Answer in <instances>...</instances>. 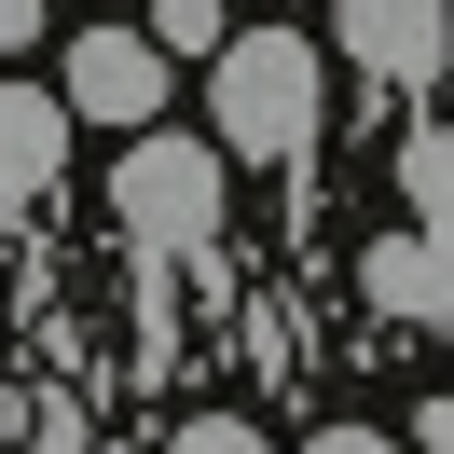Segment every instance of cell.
<instances>
[{
	"instance_id": "1",
	"label": "cell",
	"mask_w": 454,
	"mask_h": 454,
	"mask_svg": "<svg viewBox=\"0 0 454 454\" xmlns=\"http://www.w3.org/2000/svg\"><path fill=\"white\" fill-rule=\"evenodd\" d=\"M331 138V69L303 28H221L207 42V152L221 166H317Z\"/></svg>"
},
{
	"instance_id": "2",
	"label": "cell",
	"mask_w": 454,
	"mask_h": 454,
	"mask_svg": "<svg viewBox=\"0 0 454 454\" xmlns=\"http://www.w3.org/2000/svg\"><path fill=\"white\" fill-rule=\"evenodd\" d=\"M221 193H234V166H221L207 138H179V124H138V138H124V166H111L124 262H138L152 289H166V276H207V289H221Z\"/></svg>"
},
{
	"instance_id": "3",
	"label": "cell",
	"mask_w": 454,
	"mask_h": 454,
	"mask_svg": "<svg viewBox=\"0 0 454 454\" xmlns=\"http://www.w3.org/2000/svg\"><path fill=\"white\" fill-rule=\"evenodd\" d=\"M166 69H179V56H152L138 28H69V56H56V111H69V124H111V138H138V124H166Z\"/></svg>"
},
{
	"instance_id": "4",
	"label": "cell",
	"mask_w": 454,
	"mask_h": 454,
	"mask_svg": "<svg viewBox=\"0 0 454 454\" xmlns=\"http://www.w3.org/2000/svg\"><path fill=\"white\" fill-rule=\"evenodd\" d=\"M331 42L358 83L386 97H441V56H454V14L441 0H331Z\"/></svg>"
},
{
	"instance_id": "5",
	"label": "cell",
	"mask_w": 454,
	"mask_h": 454,
	"mask_svg": "<svg viewBox=\"0 0 454 454\" xmlns=\"http://www.w3.org/2000/svg\"><path fill=\"white\" fill-rule=\"evenodd\" d=\"M56 179H69V111H56V83H0V234H28Z\"/></svg>"
},
{
	"instance_id": "6",
	"label": "cell",
	"mask_w": 454,
	"mask_h": 454,
	"mask_svg": "<svg viewBox=\"0 0 454 454\" xmlns=\"http://www.w3.org/2000/svg\"><path fill=\"white\" fill-rule=\"evenodd\" d=\"M358 303L386 317V331H427V344H441V331H454V248H441V234H413V221H399L386 248L358 262Z\"/></svg>"
},
{
	"instance_id": "7",
	"label": "cell",
	"mask_w": 454,
	"mask_h": 454,
	"mask_svg": "<svg viewBox=\"0 0 454 454\" xmlns=\"http://www.w3.org/2000/svg\"><path fill=\"white\" fill-rule=\"evenodd\" d=\"M399 221L454 248V138H441V111H427L413 138H399Z\"/></svg>"
},
{
	"instance_id": "8",
	"label": "cell",
	"mask_w": 454,
	"mask_h": 454,
	"mask_svg": "<svg viewBox=\"0 0 454 454\" xmlns=\"http://www.w3.org/2000/svg\"><path fill=\"white\" fill-rule=\"evenodd\" d=\"M138 42H152V56H207V42H221V0H152Z\"/></svg>"
},
{
	"instance_id": "9",
	"label": "cell",
	"mask_w": 454,
	"mask_h": 454,
	"mask_svg": "<svg viewBox=\"0 0 454 454\" xmlns=\"http://www.w3.org/2000/svg\"><path fill=\"white\" fill-rule=\"evenodd\" d=\"M166 454H276V441H262V413H179Z\"/></svg>"
},
{
	"instance_id": "10",
	"label": "cell",
	"mask_w": 454,
	"mask_h": 454,
	"mask_svg": "<svg viewBox=\"0 0 454 454\" xmlns=\"http://www.w3.org/2000/svg\"><path fill=\"white\" fill-rule=\"evenodd\" d=\"M14 441H28V454H97V427H83V399H28Z\"/></svg>"
},
{
	"instance_id": "11",
	"label": "cell",
	"mask_w": 454,
	"mask_h": 454,
	"mask_svg": "<svg viewBox=\"0 0 454 454\" xmlns=\"http://www.w3.org/2000/svg\"><path fill=\"white\" fill-rule=\"evenodd\" d=\"M303 454H399V441H386V427H317Z\"/></svg>"
},
{
	"instance_id": "12",
	"label": "cell",
	"mask_w": 454,
	"mask_h": 454,
	"mask_svg": "<svg viewBox=\"0 0 454 454\" xmlns=\"http://www.w3.org/2000/svg\"><path fill=\"white\" fill-rule=\"evenodd\" d=\"M42 42V0H0V56H28Z\"/></svg>"
}]
</instances>
